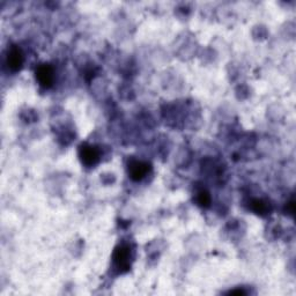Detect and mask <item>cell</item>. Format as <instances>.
<instances>
[{
    "mask_svg": "<svg viewBox=\"0 0 296 296\" xmlns=\"http://www.w3.org/2000/svg\"><path fill=\"white\" fill-rule=\"evenodd\" d=\"M251 210H253L255 213L264 215L268 212V205L266 201H264L262 199H254L251 201Z\"/></svg>",
    "mask_w": 296,
    "mask_h": 296,
    "instance_id": "8992f818",
    "label": "cell"
},
{
    "mask_svg": "<svg viewBox=\"0 0 296 296\" xmlns=\"http://www.w3.org/2000/svg\"><path fill=\"white\" fill-rule=\"evenodd\" d=\"M229 294H245V291L244 290H242V289H238V290H231L229 291Z\"/></svg>",
    "mask_w": 296,
    "mask_h": 296,
    "instance_id": "ba28073f",
    "label": "cell"
},
{
    "mask_svg": "<svg viewBox=\"0 0 296 296\" xmlns=\"http://www.w3.org/2000/svg\"><path fill=\"white\" fill-rule=\"evenodd\" d=\"M151 167L147 162L131 161L129 165V175L133 180H141L148 174Z\"/></svg>",
    "mask_w": 296,
    "mask_h": 296,
    "instance_id": "277c9868",
    "label": "cell"
},
{
    "mask_svg": "<svg viewBox=\"0 0 296 296\" xmlns=\"http://www.w3.org/2000/svg\"><path fill=\"white\" fill-rule=\"evenodd\" d=\"M22 64H24V56H22V52L19 48L13 47L11 48V50L8 51L7 56V65L13 72H16L21 69Z\"/></svg>",
    "mask_w": 296,
    "mask_h": 296,
    "instance_id": "5b68a950",
    "label": "cell"
},
{
    "mask_svg": "<svg viewBox=\"0 0 296 296\" xmlns=\"http://www.w3.org/2000/svg\"><path fill=\"white\" fill-rule=\"evenodd\" d=\"M79 156H80L83 165L87 167H93L100 160V151L95 146L83 144L79 148Z\"/></svg>",
    "mask_w": 296,
    "mask_h": 296,
    "instance_id": "6da1fadb",
    "label": "cell"
},
{
    "mask_svg": "<svg viewBox=\"0 0 296 296\" xmlns=\"http://www.w3.org/2000/svg\"><path fill=\"white\" fill-rule=\"evenodd\" d=\"M198 204L202 207H209L211 204V196L207 191H200L197 197Z\"/></svg>",
    "mask_w": 296,
    "mask_h": 296,
    "instance_id": "52a82bcc",
    "label": "cell"
},
{
    "mask_svg": "<svg viewBox=\"0 0 296 296\" xmlns=\"http://www.w3.org/2000/svg\"><path fill=\"white\" fill-rule=\"evenodd\" d=\"M36 79L39 82V85L44 88H50L54 83V79H55V74H54V70L50 65L48 64H43L39 65L36 69Z\"/></svg>",
    "mask_w": 296,
    "mask_h": 296,
    "instance_id": "7a4b0ae2",
    "label": "cell"
},
{
    "mask_svg": "<svg viewBox=\"0 0 296 296\" xmlns=\"http://www.w3.org/2000/svg\"><path fill=\"white\" fill-rule=\"evenodd\" d=\"M113 263L119 269H129L130 267V249L129 246L121 245L115 250Z\"/></svg>",
    "mask_w": 296,
    "mask_h": 296,
    "instance_id": "3957f363",
    "label": "cell"
}]
</instances>
